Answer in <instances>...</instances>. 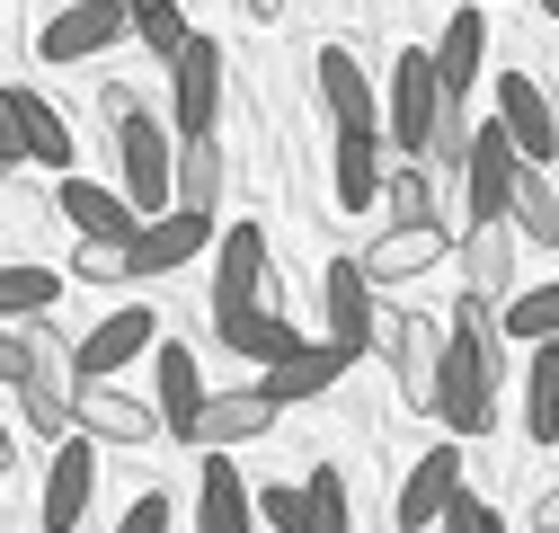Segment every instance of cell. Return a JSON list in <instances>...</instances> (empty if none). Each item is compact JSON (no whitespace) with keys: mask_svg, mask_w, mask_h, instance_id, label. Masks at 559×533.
<instances>
[{"mask_svg":"<svg viewBox=\"0 0 559 533\" xmlns=\"http://www.w3.org/2000/svg\"><path fill=\"white\" fill-rule=\"evenodd\" d=\"M498 374H507L498 303L462 285L453 339H444V374H436V418H444V436H488V418H498Z\"/></svg>","mask_w":559,"mask_h":533,"instance_id":"cell-1","label":"cell"},{"mask_svg":"<svg viewBox=\"0 0 559 533\" xmlns=\"http://www.w3.org/2000/svg\"><path fill=\"white\" fill-rule=\"evenodd\" d=\"M81 391H90V374H81V339H62L53 311L27 320V382H19V400H27V427H36L45 445L81 436Z\"/></svg>","mask_w":559,"mask_h":533,"instance_id":"cell-2","label":"cell"},{"mask_svg":"<svg viewBox=\"0 0 559 533\" xmlns=\"http://www.w3.org/2000/svg\"><path fill=\"white\" fill-rule=\"evenodd\" d=\"M116 161H124V196H133V214H169V187H178V125H160L152 107H133L116 125Z\"/></svg>","mask_w":559,"mask_h":533,"instance_id":"cell-3","label":"cell"},{"mask_svg":"<svg viewBox=\"0 0 559 533\" xmlns=\"http://www.w3.org/2000/svg\"><path fill=\"white\" fill-rule=\"evenodd\" d=\"M436 116H444V81H436V54H400V62H391V107H382V143H400V161H427V143H436Z\"/></svg>","mask_w":559,"mask_h":533,"instance_id":"cell-4","label":"cell"},{"mask_svg":"<svg viewBox=\"0 0 559 533\" xmlns=\"http://www.w3.org/2000/svg\"><path fill=\"white\" fill-rule=\"evenodd\" d=\"M373 347H382V365L400 374L408 410H436V374H444V339H436V320H417V311H373Z\"/></svg>","mask_w":559,"mask_h":533,"instance_id":"cell-5","label":"cell"},{"mask_svg":"<svg viewBox=\"0 0 559 533\" xmlns=\"http://www.w3.org/2000/svg\"><path fill=\"white\" fill-rule=\"evenodd\" d=\"M124 0H62V10L45 19V36H36V54L53 62V72H72V62H98L116 36H124Z\"/></svg>","mask_w":559,"mask_h":533,"instance_id":"cell-6","label":"cell"},{"mask_svg":"<svg viewBox=\"0 0 559 533\" xmlns=\"http://www.w3.org/2000/svg\"><path fill=\"white\" fill-rule=\"evenodd\" d=\"M266 285H275L266 232H258V223H231V232L214 240V320H223V311H258V303H275Z\"/></svg>","mask_w":559,"mask_h":533,"instance_id":"cell-7","label":"cell"},{"mask_svg":"<svg viewBox=\"0 0 559 533\" xmlns=\"http://www.w3.org/2000/svg\"><path fill=\"white\" fill-rule=\"evenodd\" d=\"M275 418H285V400H275L266 382H249V391H214V400L195 410V427H187V453H231V445L266 436Z\"/></svg>","mask_w":559,"mask_h":533,"instance_id":"cell-8","label":"cell"},{"mask_svg":"<svg viewBox=\"0 0 559 533\" xmlns=\"http://www.w3.org/2000/svg\"><path fill=\"white\" fill-rule=\"evenodd\" d=\"M382 285L365 276V258H329V276H320V303H329V347L346 356V365H356L365 347H373V303Z\"/></svg>","mask_w":559,"mask_h":533,"instance_id":"cell-9","label":"cell"},{"mask_svg":"<svg viewBox=\"0 0 559 533\" xmlns=\"http://www.w3.org/2000/svg\"><path fill=\"white\" fill-rule=\"evenodd\" d=\"M462 498V436H444V445H427L408 462V481H400V533H417V524H444V507Z\"/></svg>","mask_w":559,"mask_h":533,"instance_id":"cell-10","label":"cell"},{"mask_svg":"<svg viewBox=\"0 0 559 533\" xmlns=\"http://www.w3.org/2000/svg\"><path fill=\"white\" fill-rule=\"evenodd\" d=\"M214 107H223V45L195 36V45L169 62V125H178V133H214Z\"/></svg>","mask_w":559,"mask_h":533,"instance_id":"cell-11","label":"cell"},{"mask_svg":"<svg viewBox=\"0 0 559 533\" xmlns=\"http://www.w3.org/2000/svg\"><path fill=\"white\" fill-rule=\"evenodd\" d=\"M98 498V436H62L45 462V533H72Z\"/></svg>","mask_w":559,"mask_h":533,"instance_id":"cell-12","label":"cell"},{"mask_svg":"<svg viewBox=\"0 0 559 533\" xmlns=\"http://www.w3.org/2000/svg\"><path fill=\"white\" fill-rule=\"evenodd\" d=\"M152 347H160V320H152L143 303H124V311H107L90 339H81V374H90V382H116L124 365H143Z\"/></svg>","mask_w":559,"mask_h":533,"instance_id":"cell-13","label":"cell"},{"mask_svg":"<svg viewBox=\"0 0 559 533\" xmlns=\"http://www.w3.org/2000/svg\"><path fill=\"white\" fill-rule=\"evenodd\" d=\"M515 169H524L515 133H507V125H479V133H471V161H462V187H471V223L507 214V196H515Z\"/></svg>","mask_w":559,"mask_h":533,"instance_id":"cell-14","label":"cell"},{"mask_svg":"<svg viewBox=\"0 0 559 533\" xmlns=\"http://www.w3.org/2000/svg\"><path fill=\"white\" fill-rule=\"evenodd\" d=\"M214 240H223L214 214H178L169 205V214H152L143 232H133V276H169V266H187L195 249H214Z\"/></svg>","mask_w":559,"mask_h":533,"instance_id":"cell-15","label":"cell"},{"mask_svg":"<svg viewBox=\"0 0 559 533\" xmlns=\"http://www.w3.org/2000/svg\"><path fill=\"white\" fill-rule=\"evenodd\" d=\"M195 533H258V489L240 481L231 453H204L195 472Z\"/></svg>","mask_w":559,"mask_h":533,"instance_id":"cell-16","label":"cell"},{"mask_svg":"<svg viewBox=\"0 0 559 533\" xmlns=\"http://www.w3.org/2000/svg\"><path fill=\"white\" fill-rule=\"evenodd\" d=\"M53 214L72 223L81 240H133V232H143L133 196H116V187H98V178H62V187H53Z\"/></svg>","mask_w":559,"mask_h":533,"instance_id":"cell-17","label":"cell"},{"mask_svg":"<svg viewBox=\"0 0 559 533\" xmlns=\"http://www.w3.org/2000/svg\"><path fill=\"white\" fill-rule=\"evenodd\" d=\"M498 125L515 133L524 161H542V169L559 161V116H550V98H542L533 72H507V81H498Z\"/></svg>","mask_w":559,"mask_h":533,"instance_id":"cell-18","label":"cell"},{"mask_svg":"<svg viewBox=\"0 0 559 533\" xmlns=\"http://www.w3.org/2000/svg\"><path fill=\"white\" fill-rule=\"evenodd\" d=\"M515 240H524V232H515L507 214L471 223V232H462V285L488 294V303H507V294H515Z\"/></svg>","mask_w":559,"mask_h":533,"instance_id":"cell-19","label":"cell"},{"mask_svg":"<svg viewBox=\"0 0 559 533\" xmlns=\"http://www.w3.org/2000/svg\"><path fill=\"white\" fill-rule=\"evenodd\" d=\"M444 249H453V240H444V223H391V232L365 249V276H373V285H417Z\"/></svg>","mask_w":559,"mask_h":533,"instance_id":"cell-20","label":"cell"},{"mask_svg":"<svg viewBox=\"0 0 559 533\" xmlns=\"http://www.w3.org/2000/svg\"><path fill=\"white\" fill-rule=\"evenodd\" d=\"M479 62H488V10L462 0V10L444 19V36H436V81H444V98H471V90H479Z\"/></svg>","mask_w":559,"mask_h":533,"instance_id":"cell-21","label":"cell"},{"mask_svg":"<svg viewBox=\"0 0 559 533\" xmlns=\"http://www.w3.org/2000/svg\"><path fill=\"white\" fill-rule=\"evenodd\" d=\"M81 436H98V445H152V436H169V427H160V410H143L133 391L90 382V391H81Z\"/></svg>","mask_w":559,"mask_h":533,"instance_id":"cell-22","label":"cell"},{"mask_svg":"<svg viewBox=\"0 0 559 533\" xmlns=\"http://www.w3.org/2000/svg\"><path fill=\"white\" fill-rule=\"evenodd\" d=\"M320 107H329V125H337V133H365V125H382L373 81H365V62L346 54V45H329V54H320Z\"/></svg>","mask_w":559,"mask_h":533,"instance_id":"cell-23","label":"cell"},{"mask_svg":"<svg viewBox=\"0 0 559 533\" xmlns=\"http://www.w3.org/2000/svg\"><path fill=\"white\" fill-rule=\"evenodd\" d=\"M152 382H160V427H169V445H187L195 410L214 400L204 374H195V347H152Z\"/></svg>","mask_w":559,"mask_h":533,"instance_id":"cell-24","label":"cell"},{"mask_svg":"<svg viewBox=\"0 0 559 533\" xmlns=\"http://www.w3.org/2000/svg\"><path fill=\"white\" fill-rule=\"evenodd\" d=\"M169 205L223 223V143H214V133H178V187H169Z\"/></svg>","mask_w":559,"mask_h":533,"instance_id":"cell-25","label":"cell"},{"mask_svg":"<svg viewBox=\"0 0 559 533\" xmlns=\"http://www.w3.org/2000/svg\"><path fill=\"white\" fill-rule=\"evenodd\" d=\"M214 329H223V347H231V356H249V365H285V356L302 347V329L275 311V303H258V311H223Z\"/></svg>","mask_w":559,"mask_h":533,"instance_id":"cell-26","label":"cell"},{"mask_svg":"<svg viewBox=\"0 0 559 533\" xmlns=\"http://www.w3.org/2000/svg\"><path fill=\"white\" fill-rule=\"evenodd\" d=\"M19 143H27V161L36 169H53V178H72V125H62V107L53 98H36V90H19Z\"/></svg>","mask_w":559,"mask_h":533,"instance_id":"cell-27","label":"cell"},{"mask_svg":"<svg viewBox=\"0 0 559 533\" xmlns=\"http://www.w3.org/2000/svg\"><path fill=\"white\" fill-rule=\"evenodd\" d=\"M382 187H391V178H382V125L337 133V205H346V214H365Z\"/></svg>","mask_w":559,"mask_h":533,"instance_id":"cell-28","label":"cell"},{"mask_svg":"<svg viewBox=\"0 0 559 533\" xmlns=\"http://www.w3.org/2000/svg\"><path fill=\"white\" fill-rule=\"evenodd\" d=\"M507 223H515L524 240L559 249V178H550L542 161H524V169H515V196H507Z\"/></svg>","mask_w":559,"mask_h":533,"instance_id":"cell-29","label":"cell"},{"mask_svg":"<svg viewBox=\"0 0 559 533\" xmlns=\"http://www.w3.org/2000/svg\"><path fill=\"white\" fill-rule=\"evenodd\" d=\"M337 374H346V356H337V347H294L285 365H266V391L285 400V410H302V400H320Z\"/></svg>","mask_w":559,"mask_h":533,"instance_id":"cell-30","label":"cell"},{"mask_svg":"<svg viewBox=\"0 0 559 533\" xmlns=\"http://www.w3.org/2000/svg\"><path fill=\"white\" fill-rule=\"evenodd\" d=\"M498 329H507V347L559 339V285H515V294L498 303Z\"/></svg>","mask_w":559,"mask_h":533,"instance_id":"cell-31","label":"cell"},{"mask_svg":"<svg viewBox=\"0 0 559 533\" xmlns=\"http://www.w3.org/2000/svg\"><path fill=\"white\" fill-rule=\"evenodd\" d=\"M53 303H62V276H53V266H0V320H10V329L45 320Z\"/></svg>","mask_w":559,"mask_h":533,"instance_id":"cell-32","label":"cell"},{"mask_svg":"<svg viewBox=\"0 0 559 533\" xmlns=\"http://www.w3.org/2000/svg\"><path fill=\"white\" fill-rule=\"evenodd\" d=\"M382 196H391V223H444V214H436V169H427V161H400Z\"/></svg>","mask_w":559,"mask_h":533,"instance_id":"cell-33","label":"cell"},{"mask_svg":"<svg viewBox=\"0 0 559 533\" xmlns=\"http://www.w3.org/2000/svg\"><path fill=\"white\" fill-rule=\"evenodd\" d=\"M524 418H533V436H550V418H559V339H542V347H533V374H524Z\"/></svg>","mask_w":559,"mask_h":533,"instance_id":"cell-34","label":"cell"},{"mask_svg":"<svg viewBox=\"0 0 559 533\" xmlns=\"http://www.w3.org/2000/svg\"><path fill=\"white\" fill-rule=\"evenodd\" d=\"M72 285H133V240H81Z\"/></svg>","mask_w":559,"mask_h":533,"instance_id":"cell-35","label":"cell"},{"mask_svg":"<svg viewBox=\"0 0 559 533\" xmlns=\"http://www.w3.org/2000/svg\"><path fill=\"white\" fill-rule=\"evenodd\" d=\"M302 489H311V533H346V524H356V507H346V481H337V462H329V472H311Z\"/></svg>","mask_w":559,"mask_h":533,"instance_id":"cell-36","label":"cell"},{"mask_svg":"<svg viewBox=\"0 0 559 533\" xmlns=\"http://www.w3.org/2000/svg\"><path fill=\"white\" fill-rule=\"evenodd\" d=\"M133 27H143V45H152L160 62H178V54L195 45V27H187V10H178V0H169V10H143V19H133Z\"/></svg>","mask_w":559,"mask_h":533,"instance_id":"cell-37","label":"cell"},{"mask_svg":"<svg viewBox=\"0 0 559 533\" xmlns=\"http://www.w3.org/2000/svg\"><path fill=\"white\" fill-rule=\"evenodd\" d=\"M258 516L275 533H311V489H258Z\"/></svg>","mask_w":559,"mask_h":533,"instance_id":"cell-38","label":"cell"},{"mask_svg":"<svg viewBox=\"0 0 559 533\" xmlns=\"http://www.w3.org/2000/svg\"><path fill=\"white\" fill-rule=\"evenodd\" d=\"M444 533H507V516L488 507V498H471V489H462V498L444 507Z\"/></svg>","mask_w":559,"mask_h":533,"instance_id":"cell-39","label":"cell"},{"mask_svg":"<svg viewBox=\"0 0 559 533\" xmlns=\"http://www.w3.org/2000/svg\"><path fill=\"white\" fill-rule=\"evenodd\" d=\"M116 533H169V489H143V498L116 516Z\"/></svg>","mask_w":559,"mask_h":533,"instance_id":"cell-40","label":"cell"},{"mask_svg":"<svg viewBox=\"0 0 559 533\" xmlns=\"http://www.w3.org/2000/svg\"><path fill=\"white\" fill-rule=\"evenodd\" d=\"M0 382H27V329H10V320H0Z\"/></svg>","mask_w":559,"mask_h":533,"instance_id":"cell-41","label":"cell"},{"mask_svg":"<svg viewBox=\"0 0 559 533\" xmlns=\"http://www.w3.org/2000/svg\"><path fill=\"white\" fill-rule=\"evenodd\" d=\"M0 161H27V143H19V90H0Z\"/></svg>","mask_w":559,"mask_h":533,"instance_id":"cell-42","label":"cell"},{"mask_svg":"<svg viewBox=\"0 0 559 533\" xmlns=\"http://www.w3.org/2000/svg\"><path fill=\"white\" fill-rule=\"evenodd\" d=\"M98 107H107V125H124V116H133V107H143V98H133L124 81H107V90H98Z\"/></svg>","mask_w":559,"mask_h":533,"instance_id":"cell-43","label":"cell"},{"mask_svg":"<svg viewBox=\"0 0 559 533\" xmlns=\"http://www.w3.org/2000/svg\"><path fill=\"white\" fill-rule=\"evenodd\" d=\"M533 524H542V533H559V489H550V498L533 507Z\"/></svg>","mask_w":559,"mask_h":533,"instance_id":"cell-44","label":"cell"},{"mask_svg":"<svg viewBox=\"0 0 559 533\" xmlns=\"http://www.w3.org/2000/svg\"><path fill=\"white\" fill-rule=\"evenodd\" d=\"M240 10H249V19H258V27H266V19H275V10H285V0H240Z\"/></svg>","mask_w":559,"mask_h":533,"instance_id":"cell-45","label":"cell"},{"mask_svg":"<svg viewBox=\"0 0 559 533\" xmlns=\"http://www.w3.org/2000/svg\"><path fill=\"white\" fill-rule=\"evenodd\" d=\"M124 10H133V19H143V10H169V0H124Z\"/></svg>","mask_w":559,"mask_h":533,"instance_id":"cell-46","label":"cell"},{"mask_svg":"<svg viewBox=\"0 0 559 533\" xmlns=\"http://www.w3.org/2000/svg\"><path fill=\"white\" fill-rule=\"evenodd\" d=\"M0 472H10V427H0Z\"/></svg>","mask_w":559,"mask_h":533,"instance_id":"cell-47","label":"cell"},{"mask_svg":"<svg viewBox=\"0 0 559 533\" xmlns=\"http://www.w3.org/2000/svg\"><path fill=\"white\" fill-rule=\"evenodd\" d=\"M542 445H550V453H559V418H550V436H542Z\"/></svg>","mask_w":559,"mask_h":533,"instance_id":"cell-48","label":"cell"},{"mask_svg":"<svg viewBox=\"0 0 559 533\" xmlns=\"http://www.w3.org/2000/svg\"><path fill=\"white\" fill-rule=\"evenodd\" d=\"M10 169H19V161H0V187H10Z\"/></svg>","mask_w":559,"mask_h":533,"instance_id":"cell-49","label":"cell"},{"mask_svg":"<svg viewBox=\"0 0 559 533\" xmlns=\"http://www.w3.org/2000/svg\"><path fill=\"white\" fill-rule=\"evenodd\" d=\"M533 10H550V19H559V0H533Z\"/></svg>","mask_w":559,"mask_h":533,"instance_id":"cell-50","label":"cell"}]
</instances>
